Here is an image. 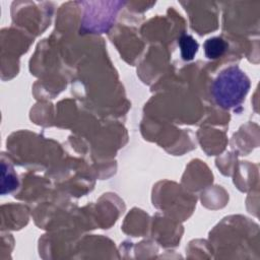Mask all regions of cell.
<instances>
[{
	"instance_id": "1",
	"label": "cell",
	"mask_w": 260,
	"mask_h": 260,
	"mask_svg": "<svg viewBox=\"0 0 260 260\" xmlns=\"http://www.w3.org/2000/svg\"><path fill=\"white\" fill-rule=\"evenodd\" d=\"M251 87L250 78L237 65L220 71L211 85V93L217 106L230 110L239 107Z\"/></svg>"
},
{
	"instance_id": "2",
	"label": "cell",
	"mask_w": 260,
	"mask_h": 260,
	"mask_svg": "<svg viewBox=\"0 0 260 260\" xmlns=\"http://www.w3.org/2000/svg\"><path fill=\"white\" fill-rule=\"evenodd\" d=\"M123 2H113L109 8H85L81 29L82 34L107 32L115 22L120 6Z\"/></svg>"
},
{
	"instance_id": "3",
	"label": "cell",
	"mask_w": 260,
	"mask_h": 260,
	"mask_svg": "<svg viewBox=\"0 0 260 260\" xmlns=\"http://www.w3.org/2000/svg\"><path fill=\"white\" fill-rule=\"evenodd\" d=\"M203 47H204V53L206 58L210 60H214L221 57L224 54L229 45L222 38L213 37V38L207 39Z\"/></svg>"
},
{
	"instance_id": "4",
	"label": "cell",
	"mask_w": 260,
	"mask_h": 260,
	"mask_svg": "<svg viewBox=\"0 0 260 260\" xmlns=\"http://www.w3.org/2000/svg\"><path fill=\"white\" fill-rule=\"evenodd\" d=\"M178 44L180 47L182 59L185 61L193 60L199 49V44L197 41L191 35L184 34L180 37Z\"/></svg>"
},
{
	"instance_id": "5",
	"label": "cell",
	"mask_w": 260,
	"mask_h": 260,
	"mask_svg": "<svg viewBox=\"0 0 260 260\" xmlns=\"http://www.w3.org/2000/svg\"><path fill=\"white\" fill-rule=\"evenodd\" d=\"M2 168V181H1V194L10 193L18 186L17 177L13 171V168L6 162L1 164Z\"/></svg>"
}]
</instances>
